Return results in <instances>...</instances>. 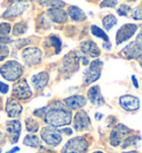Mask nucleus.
I'll list each match as a JSON object with an SVG mask.
<instances>
[{
    "instance_id": "16",
    "label": "nucleus",
    "mask_w": 142,
    "mask_h": 153,
    "mask_svg": "<svg viewBox=\"0 0 142 153\" xmlns=\"http://www.w3.org/2000/svg\"><path fill=\"white\" fill-rule=\"evenodd\" d=\"M49 82V74L47 72H40L31 77V84L37 92H40L48 85Z\"/></svg>"
},
{
    "instance_id": "25",
    "label": "nucleus",
    "mask_w": 142,
    "mask_h": 153,
    "mask_svg": "<svg viewBox=\"0 0 142 153\" xmlns=\"http://www.w3.org/2000/svg\"><path fill=\"white\" fill-rule=\"evenodd\" d=\"M117 18L113 15H107V16L102 18V25H103L105 30H111L114 26L117 25Z\"/></svg>"
},
{
    "instance_id": "49",
    "label": "nucleus",
    "mask_w": 142,
    "mask_h": 153,
    "mask_svg": "<svg viewBox=\"0 0 142 153\" xmlns=\"http://www.w3.org/2000/svg\"><path fill=\"white\" fill-rule=\"evenodd\" d=\"M0 153H1V148H0Z\"/></svg>"
},
{
    "instance_id": "19",
    "label": "nucleus",
    "mask_w": 142,
    "mask_h": 153,
    "mask_svg": "<svg viewBox=\"0 0 142 153\" xmlns=\"http://www.w3.org/2000/svg\"><path fill=\"white\" fill-rule=\"evenodd\" d=\"M80 49L81 51L88 55L89 57H92V58H97L100 56V49L99 47L97 46L96 43H93L91 40H86V42H82L80 44Z\"/></svg>"
},
{
    "instance_id": "33",
    "label": "nucleus",
    "mask_w": 142,
    "mask_h": 153,
    "mask_svg": "<svg viewBox=\"0 0 142 153\" xmlns=\"http://www.w3.org/2000/svg\"><path fill=\"white\" fill-rule=\"evenodd\" d=\"M132 18L134 20H142V4L133 9L132 11Z\"/></svg>"
},
{
    "instance_id": "42",
    "label": "nucleus",
    "mask_w": 142,
    "mask_h": 153,
    "mask_svg": "<svg viewBox=\"0 0 142 153\" xmlns=\"http://www.w3.org/2000/svg\"><path fill=\"white\" fill-rule=\"evenodd\" d=\"M102 117H103V115L102 114H100V113H96V120L97 121H100Z\"/></svg>"
},
{
    "instance_id": "2",
    "label": "nucleus",
    "mask_w": 142,
    "mask_h": 153,
    "mask_svg": "<svg viewBox=\"0 0 142 153\" xmlns=\"http://www.w3.org/2000/svg\"><path fill=\"white\" fill-rule=\"evenodd\" d=\"M0 74L7 81L17 82L23 74V67L17 60H9L0 67Z\"/></svg>"
},
{
    "instance_id": "41",
    "label": "nucleus",
    "mask_w": 142,
    "mask_h": 153,
    "mask_svg": "<svg viewBox=\"0 0 142 153\" xmlns=\"http://www.w3.org/2000/svg\"><path fill=\"white\" fill-rule=\"evenodd\" d=\"M19 151H20V149H19L18 146H15L13 149H11L10 151H7L6 153H16V152H19Z\"/></svg>"
},
{
    "instance_id": "37",
    "label": "nucleus",
    "mask_w": 142,
    "mask_h": 153,
    "mask_svg": "<svg viewBox=\"0 0 142 153\" xmlns=\"http://www.w3.org/2000/svg\"><path fill=\"white\" fill-rule=\"evenodd\" d=\"M9 91V85L6 84V83H2L0 82V93L1 94H7Z\"/></svg>"
},
{
    "instance_id": "35",
    "label": "nucleus",
    "mask_w": 142,
    "mask_h": 153,
    "mask_svg": "<svg viewBox=\"0 0 142 153\" xmlns=\"http://www.w3.org/2000/svg\"><path fill=\"white\" fill-rule=\"evenodd\" d=\"M129 11H130V6H128V4H121L117 10V13L120 16H128Z\"/></svg>"
},
{
    "instance_id": "44",
    "label": "nucleus",
    "mask_w": 142,
    "mask_h": 153,
    "mask_svg": "<svg viewBox=\"0 0 142 153\" xmlns=\"http://www.w3.org/2000/svg\"><path fill=\"white\" fill-rule=\"evenodd\" d=\"M103 47H105L107 51H110V49H111V45H107V44H103Z\"/></svg>"
},
{
    "instance_id": "15",
    "label": "nucleus",
    "mask_w": 142,
    "mask_h": 153,
    "mask_svg": "<svg viewBox=\"0 0 142 153\" xmlns=\"http://www.w3.org/2000/svg\"><path fill=\"white\" fill-rule=\"evenodd\" d=\"M22 105L18 102L16 98H8L6 102V112L9 117L11 119H18L22 113Z\"/></svg>"
},
{
    "instance_id": "43",
    "label": "nucleus",
    "mask_w": 142,
    "mask_h": 153,
    "mask_svg": "<svg viewBox=\"0 0 142 153\" xmlns=\"http://www.w3.org/2000/svg\"><path fill=\"white\" fill-rule=\"evenodd\" d=\"M4 134L0 132V144L4 143Z\"/></svg>"
},
{
    "instance_id": "20",
    "label": "nucleus",
    "mask_w": 142,
    "mask_h": 153,
    "mask_svg": "<svg viewBox=\"0 0 142 153\" xmlns=\"http://www.w3.org/2000/svg\"><path fill=\"white\" fill-rule=\"evenodd\" d=\"M87 95H88L89 101H90L93 105L101 106V105H103V104H105V98H103V96H102L100 87H99L98 85L91 86V87L88 89Z\"/></svg>"
},
{
    "instance_id": "7",
    "label": "nucleus",
    "mask_w": 142,
    "mask_h": 153,
    "mask_svg": "<svg viewBox=\"0 0 142 153\" xmlns=\"http://www.w3.org/2000/svg\"><path fill=\"white\" fill-rule=\"evenodd\" d=\"M12 95L13 97L18 98V100L26 101L32 96V91L26 79H19L15 83L12 87Z\"/></svg>"
},
{
    "instance_id": "29",
    "label": "nucleus",
    "mask_w": 142,
    "mask_h": 153,
    "mask_svg": "<svg viewBox=\"0 0 142 153\" xmlns=\"http://www.w3.org/2000/svg\"><path fill=\"white\" fill-rule=\"evenodd\" d=\"M26 128H27L28 132L36 133V132L39 131V124L34 119H27L26 120Z\"/></svg>"
},
{
    "instance_id": "22",
    "label": "nucleus",
    "mask_w": 142,
    "mask_h": 153,
    "mask_svg": "<svg viewBox=\"0 0 142 153\" xmlns=\"http://www.w3.org/2000/svg\"><path fill=\"white\" fill-rule=\"evenodd\" d=\"M45 45L47 47H54V49H56V54H59L60 51H61V48H62V43H61V39L59 38L58 36H50V37H48L46 39V42H45Z\"/></svg>"
},
{
    "instance_id": "27",
    "label": "nucleus",
    "mask_w": 142,
    "mask_h": 153,
    "mask_svg": "<svg viewBox=\"0 0 142 153\" xmlns=\"http://www.w3.org/2000/svg\"><path fill=\"white\" fill-rule=\"evenodd\" d=\"M91 34L93 36H96L98 38L103 39L105 43H109V36L105 33V30H102L100 27H98L96 25H92L91 26Z\"/></svg>"
},
{
    "instance_id": "9",
    "label": "nucleus",
    "mask_w": 142,
    "mask_h": 153,
    "mask_svg": "<svg viewBox=\"0 0 142 153\" xmlns=\"http://www.w3.org/2000/svg\"><path fill=\"white\" fill-rule=\"evenodd\" d=\"M28 9V4L22 0H16L10 4L7 10L4 13V18H16L18 16H21Z\"/></svg>"
},
{
    "instance_id": "1",
    "label": "nucleus",
    "mask_w": 142,
    "mask_h": 153,
    "mask_svg": "<svg viewBox=\"0 0 142 153\" xmlns=\"http://www.w3.org/2000/svg\"><path fill=\"white\" fill-rule=\"evenodd\" d=\"M45 122L52 128H61L66 126L72 122V114L70 111L64 108H51L47 111L45 115Z\"/></svg>"
},
{
    "instance_id": "34",
    "label": "nucleus",
    "mask_w": 142,
    "mask_h": 153,
    "mask_svg": "<svg viewBox=\"0 0 142 153\" xmlns=\"http://www.w3.org/2000/svg\"><path fill=\"white\" fill-rule=\"evenodd\" d=\"M118 4V0H103L102 2L100 4V7L101 8H113V7H116Z\"/></svg>"
},
{
    "instance_id": "5",
    "label": "nucleus",
    "mask_w": 142,
    "mask_h": 153,
    "mask_svg": "<svg viewBox=\"0 0 142 153\" xmlns=\"http://www.w3.org/2000/svg\"><path fill=\"white\" fill-rule=\"evenodd\" d=\"M21 58L27 66H36L41 62L42 51L38 47H26L21 51Z\"/></svg>"
},
{
    "instance_id": "8",
    "label": "nucleus",
    "mask_w": 142,
    "mask_h": 153,
    "mask_svg": "<svg viewBox=\"0 0 142 153\" xmlns=\"http://www.w3.org/2000/svg\"><path fill=\"white\" fill-rule=\"evenodd\" d=\"M130 133H131V130L129 128H127L123 124H118L117 126L112 128V131L110 133V144L112 146H120L121 142Z\"/></svg>"
},
{
    "instance_id": "39",
    "label": "nucleus",
    "mask_w": 142,
    "mask_h": 153,
    "mask_svg": "<svg viewBox=\"0 0 142 153\" xmlns=\"http://www.w3.org/2000/svg\"><path fill=\"white\" fill-rule=\"evenodd\" d=\"M131 79H132V82H133V85L135 88H139V82L137 81V77L134 76V75H132L131 76Z\"/></svg>"
},
{
    "instance_id": "28",
    "label": "nucleus",
    "mask_w": 142,
    "mask_h": 153,
    "mask_svg": "<svg viewBox=\"0 0 142 153\" xmlns=\"http://www.w3.org/2000/svg\"><path fill=\"white\" fill-rule=\"evenodd\" d=\"M37 24H38V27L42 30H47L50 28V22H49V19L46 17L45 13H41V15L38 16Z\"/></svg>"
},
{
    "instance_id": "14",
    "label": "nucleus",
    "mask_w": 142,
    "mask_h": 153,
    "mask_svg": "<svg viewBox=\"0 0 142 153\" xmlns=\"http://www.w3.org/2000/svg\"><path fill=\"white\" fill-rule=\"evenodd\" d=\"M121 54L129 59H138L142 57V45L138 42H131L121 51Z\"/></svg>"
},
{
    "instance_id": "32",
    "label": "nucleus",
    "mask_w": 142,
    "mask_h": 153,
    "mask_svg": "<svg viewBox=\"0 0 142 153\" xmlns=\"http://www.w3.org/2000/svg\"><path fill=\"white\" fill-rule=\"evenodd\" d=\"M9 56V48L7 45L0 44V62L4 60Z\"/></svg>"
},
{
    "instance_id": "4",
    "label": "nucleus",
    "mask_w": 142,
    "mask_h": 153,
    "mask_svg": "<svg viewBox=\"0 0 142 153\" xmlns=\"http://www.w3.org/2000/svg\"><path fill=\"white\" fill-rule=\"evenodd\" d=\"M40 136L42 141L49 146H58L62 142V135L61 132L58 131L56 128L52 126H45L40 130Z\"/></svg>"
},
{
    "instance_id": "10",
    "label": "nucleus",
    "mask_w": 142,
    "mask_h": 153,
    "mask_svg": "<svg viewBox=\"0 0 142 153\" xmlns=\"http://www.w3.org/2000/svg\"><path fill=\"white\" fill-rule=\"evenodd\" d=\"M90 126H91V121L87 112L83 110L78 111L73 117V128L77 132H81L90 128Z\"/></svg>"
},
{
    "instance_id": "50",
    "label": "nucleus",
    "mask_w": 142,
    "mask_h": 153,
    "mask_svg": "<svg viewBox=\"0 0 142 153\" xmlns=\"http://www.w3.org/2000/svg\"><path fill=\"white\" fill-rule=\"evenodd\" d=\"M0 101H1V100H0Z\"/></svg>"
},
{
    "instance_id": "13",
    "label": "nucleus",
    "mask_w": 142,
    "mask_h": 153,
    "mask_svg": "<svg viewBox=\"0 0 142 153\" xmlns=\"http://www.w3.org/2000/svg\"><path fill=\"white\" fill-rule=\"evenodd\" d=\"M120 106L127 112H135L140 108V100L133 95H123L119 98Z\"/></svg>"
},
{
    "instance_id": "24",
    "label": "nucleus",
    "mask_w": 142,
    "mask_h": 153,
    "mask_svg": "<svg viewBox=\"0 0 142 153\" xmlns=\"http://www.w3.org/2000/svg\"><path fill=\"white\" fill-rule=\"evenodd\" d=\"M40 143L41 141L39 139V136L34 135V134H28L23 139V144L26 146H31V148H38L40 146Z\"/></svg>"
},
{
    "instance_id": "40",
    "label": "nucleus",
    "mask_w": 142,
    "mask_h": 153,
    "mask_svg": "<svg viewBox=\"0 0 142 153\" xmlns=\"http://www.w3.org/2000/svg\"><path fill=\"white\" fill-rule=\"evenodd\" d=\"M60 132H63V133H66V134H68V135L70 136V135H72V130H71L70 128H63V130H61Z\"/></svg>"
},
{
    "instance_id": "26",
    "label": "nucleus",
    "mask_w": 142,
    "mask_h": 153,
    "mask_svg": "<svg viewBox=\"0 0 142 153\" xmlns=\"http://www.w3.org/2000/svg\"><path fill=\"white\" fill-rule=\"evenodd\" d=\"M27 30H28V25L26 24L25 22H17V24H15L12 28V34L13 36H21V35H23L27 33Z\"/></svg>"
},
{
    "instance_id": "23",
    "label": "nucleus",
    "mask_w": 142,
    "mask_h": 153,
    "mask_svg": "<svg viewBox=\"0 0 142 153\" xmlns=\"http://www.w3.org/2000/svg\"><path fill=\"white\" fill-rule=\"evenodd\" d=\"M38 4L42 7H49L50 9L62 8L66 6L64 1L62 0H38Z\"/></svg>"
},
{
    "instance_id": "48",
    "label": "nucleus",
    "mask_w": 142,
    "mask_h": 153,
    "mask_svg": "<svg viewBox=\"0 0 142 153\" xmlns=\"http://www.w3.org/2000/svg\"><path fill=\"white\" fill-rule=\"evenodd\" d=\"M128 1H134V0H128Z\"/></svg>"
},
{
    "instance_id": "36",
    "label": "nucleus",
    "mask_w": 142,
    "mask_h": 153,
    "mask_svg": "<svg viewBox=\"0 0 142 153\" xmlns=\"http://www.w3.org/2000/svg\"><path fill=\"white\" fill-rule=\"evenodd\" d=\"M47 113V107H41V108H38L34 112V116H38V117H45V115Z\"/></svg>"
},
{
    "instance_id": "46",
    "label": "nucleus",
    "mask_w": 142,
    "mask_h": 153,
    "mask_svg": "<svg viewBox=\"0 0 142 153\" xmlns=\"http://www.w3.org/2000/svg\"><path fill=\"white\" fill-rule=\"evenodd\" d=\"M93 153H105V152H102V151H96V152H93Z\"/></svg>"
},
{
    "instance_id": "31",
    "label": "nucleus",
    "mask_w": 142,
    "mask_h": 153,
    "mask_svg": "<svg viewBox=\"0 0 142 153\" xmlns=\"http://www.w3.org/2000/svg\"><path fill=\"white\" fill-rule=\"evenodd\" d=\"M11 33V25L9 22H0V38L7 37Z\"/></svg>"
},
{
    "instance_id": "3",
    "label": "nucleus",
    "mask_w": 142,
    "mask_h": 153,
    "mask_svg": "<svg viewBox=\"0 0 142 153\" xmlns=\"http://www.w3.org/2000/svg\"><path fill=\"white\" fill-rule=\"evenodd\" d=\"M89 149V142L83 136L70 139L61 149V153H86Z\"/></svg>"
},
{
    "instance_id": "11",
    "label": "nucleus",
    "mask_w": 142,
    "mask_h": 153,
    "mask_svg": "<svg viewBox=\"0 0 142 153\" xmlns=\"http://www.w3.org/2000/svg\"><path fill=\"white\" fill-rule=\"evenodd\" d=\"M137 30H138V26L135 24H125V25H123L120 29L118 30L117 35H116L117 45H120V44L129 40L135 34Z\"/></svg>"
},
{
    "instance_id": "47",
    "label": "nucleus",
    "mask_w": 142,
    "mask_h": 153,
    "mask_svg": "<svg viewBox=\"0 0 142 153\" xmlns=\"http://www.w3.org/2000/svg\"><path fill=\"white\" fill-rule=\"evenodd\" d=\"M140 65H141V67H142V59L140 60Z\"/></svg>"
},
{
    "instance_id": "21",
    "label": "nucleus",
    "mask_w": 142,
    "mask_h": 153,
    "mask_svg": "<svg viewBox=\"0 0 142 153\" xmlns=\"http://www.w3.org/2000/svg\"><path fill=\"white\" fill-rule=\"evenodd\" d=\"M68 15L73 22H84L87 19V16L83 10L77 6H70L68 8Z\"/></svg>"
},
{
    "instance_id": "12",
    "label": "nucleus",
    "mask_w": 142,
    "mask_h": 153,
    "mask_svg": "<svg viewBox=\"0 0 142 153\" xmlns=\"http://www.w3.org/2000/svg\"><path fill=\"white\" fill-rule=\"evenodd\" d=\"M21 122L19 120H10L6 122V133L11 143H17L21 134Z\"/></svg>"
},
{
    "instance_id": "45",
    "label": "nucleus",
    "mask_w": 142,
    "mask_h": 153,
    "mask_svg": "<svg viewBox=\"0 0 142 153\" xmlns=\"http://www.w3.org/2000/svg\"><path fill=\"white\" fill-rule=\"evenodd\" d=\"M122 153H139L138 151H128V152H122Z\"/></svg>"
},
{
    "instance_id": "6",
    "label": "nucleus",
    "mask_w": 142,
    "mask_h": 153,
    "mask_svg": "<svg viewBox=\"0 0 142 153\" xmlns=\"http://www.w3.org/2000/svg\"><path fill=\"white\" fill-rule=\"evenodd\" d=\"M102 66H103V63L100 59H93V62L90 63L89 68L84 73L86 84H92V83H94L100 78Z\"/></svg>"
},
{
    "instance_id": "30",
    "label": "nucleus",
    "mask_w": 142,
    "mask_h": 153,
    "mask_svg": "<svg viewBox=\"0 0 142 153\" xmlns=\"http://www.w3.org/2000/svg\"><path fill=\"white\" fill-rule=\"evenodd\" d=\"M138 141H140V136L139 135H132V136H127L124 139V142H123V145H122V148L125 149V148H128V146H133V145H137L138 143Z\"/></svg>"
},
{
    "instance_id": "38",
    "label": "nucleus",
    "mask_w": 142,
    "mask_h": 153,
    "mask_svg": "<svg viewBox=\"0 0 142 153\" xmlns=\"http://www.w3.org/2000/svg\"><path fill=\"white\" fill-rule=\"evenodd\" d=\"M135 42H138L139 44L142 45V27H141V29H140V31H139L138 36H137V40H135Z\"/></svg>"
},
{
    "instance_id": "18",
    "label": "nucleus",
    "mask_w": 142,
    "mask_h": 153,
    "mask_svg": "<svg viewBox=\"0 0 142 153\" xmlns=\"http://www.w3.org/2000/svg\"><path fill=\"white\" fill-rule=\"evenodd\" d=\"M47 16L50 19L51 22H56V24H66L68 20V13L61 8H53L49 9Z\"/></svg>"
},
{
    "instance_id": "17",
    "label": "nucleus",
    "mask_w": 142,
    "mask_h": 153,
    "mask_svg": "<svg viewBox=\"0 0 142 153\" xmlns=\"http://www.w3.org/2000/svg\"><path fill=\"white\" fill-rule=\"evenodd\" d=\"M87 100L82 95H72L64 98V105L70 110H79L81 107L86 106Z\"/></svg>"
}]
</instances>
